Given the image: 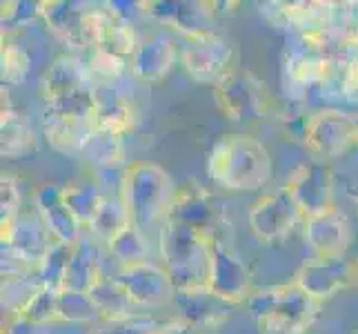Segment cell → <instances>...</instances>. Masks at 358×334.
Returning a JSON list of instances; mask_svg holds the SVG:
<instances>
[{"label":"cell","instance_id":"1","mask_svg":"<svg viewBox=\"0 0 358 334\" xmlns=\"http://www.w3.org/2000/svg\"><path fill=\"white\" fill-rule=\"evenodd\" d=\"M207 176L229 192H256L271 181L274 160L267 147L245 134L218 139L207 156Z\"/></svg>","mask_w":358,"mask_h":334},{"label":"cell","instance_id":"2","mask_svg":"<svg viewBox=\"0 0 358 334\" xmlns=\"http://www.w3.org/2000/svg\"><path fill=\"white\" fill-rule=\"evenodd\" d=\"M178 188L165 167L152 160H131L120 174V199L129 223L141 232L160 230L169 218Z\"/></svg>","mask_w":358,"mask_h":334},{"label":"cell","instance_id":"3","mask_svg":"<svg viewBox=\"0 0 358 334\" xmlns=\"http://www.w3.org/2000/svg\"><path fill=\"white\" fill-rule=\"evenodd\" d=\"M245 305L250 307L261 334H303L323 307L294 281L254 290Z\"/></svg>","mask_w":358,"mask_h":334},{"label":"cell","instance_id":"4","mask_svg":"<svg viewBox=\"0 0 358 334\" xmlns=\"http://www.w3.org/2000/svg\"><path fill=\"white\" fill-rule=\"evenodd\" d=\"M209 237L174 221H165L158 230V250L163 258V270L174 283L176 292L205 290L207 263H209Z\"/></svg>","mask_w":358,"mask_h":334},{"label":"cell","instance_id":"5","mask_svg":"<svg viewBox=\"0 0 358 334\" xmlns=\"http://www.w3.org/2000/svg\"><path fill=\"white\" fill-rule=\"evenodd\" d=\"M94 88L96 83L87 63L78 56H56L45 67L38 81V96L47 109L71 111V114H94Z\"/></svg>","mask_w":358,"mask_h":334},{"label":"cell","instance_id":"6","mask_svg":"<svg viewBox=\"0 0 358 334\" xmlns=\"http://www.w3.org/2000/svg\"><path fill=\"white\" fill-rule=\"evenodd\" d=\"M216 107L234 123L263 120L271 107L274 96L267 85L247 69H231L227 76L214 85Z\"/></svg>","mask_w":358,"mask_h":334},{"label":"cell","instance_id":"7","mask_svg":"<svg viewBox=\"0 0 358 334\" xmlns=\"http://www.w3.org/2000/svg\"><path fill=\"white\" fill-rule=\"evenodd\" d=\"M207 247H209V263H207L205 290L234 307L247 303V299L254 292V286H252V274L241 258V254L223 237H209Z\"/></svg>","mask_w":358,"mask_h":334},{"label":"cell","instance_id":"8","mask_svg":"<svg viewBox=\"0 0 358 334\" xmlns=\"http://www.w3.org/2000/svg\"><path fill=\"white\" fill-rule=\"evenodd\" d=\"M41 20L71 52H90L96 34V7L73 0H41Z\"/></svg>","mask_w":358,"mask_h":334},{"label":"cell","instance_id":"9","mask_svg":"<svg viewBox=\"0 0 358 334\" xmlns=\"http://www.w3.org/2000/svg\"><path fill=\"white\" fill-rule=\"evenodd\" d=\"M303 143L316 160L329 163L350 152L356 145V123L354 114L341 109H320L305 120Z\"/></svg>","mask_w":358,"mask_h":334},{"label":"cell","instance_id":"10","mask_svg":"<svg viewBox=\"0 0 358 334\" xmlns=\"http://www.w3.org/2000/svg\"><path fill=\"white\" fill-rule=\"evenodd\" d=\"M178 58L187 76L201 85H216L234 69V47L218 32L185 39Z\"/></svg>","mask_w":358,"mask_h":334},{"label":"cell","instance_id":"11","mask_svg":"<svg viewBox=\"0 0 358 334\" xmlns=\"http://www.w3.org/2000/svg\"><path fill=\"white\" fill-rule=\"evenodd\" d=\"M216 7L218 3H205V0H145V3H138V9L147 18L178 32L182 39L216 32Z\"/></svg>","mask_w":358,"mask_h":334},{"label":"cell","instance_id":"12","mask_svg":"<svg viewBox=\"0 0 358 334\" xmlns=\"http://www.w3.org/2000/svg\"><path fill=\"white\" fill-rule=\"evenodd\" d=\"M301 218V209L285 188L258 196L247 209V225L261 243H280L287 239Z\"/></svg>","mask_w":358,"mask_h":334},{"label":"cell","instance_id":"13","mask_svg":"<svg viewBox=\"0 0 358 334\" xmlns=\"http://www.w3.org/2000/svg\"><path fill=\"white\" fill-rule=\"evenodd\" d=\"M285 190L292 194L294 203L299 205L303 218L323 214L336 207L334 203V172L323 160H305L292 172L285 183Z\"/></svg>","mask_w":358,"mask_h":334},{"label":"cell","instance_id":"14","mask_svg":"<svg viewBox=\"0 0 358 334\" xmlns=\"http://www.w3.org/2000/svg\"><path fill=\"white\" fill-rule=\"evenodd\" d=\"M167 221L201 232L205 237H223L225 209L207 188L192 181L185 188H178Z\"/></svg>","mask_w":358,"mask_h":334},{"label":"cell","instance_id":"15","mask_svg":"<svg viewBox=\"0 0 358 334\" xmlns=\"http://www.w3.org/2000/svg\"><path fill=\"white\" fill-rule=\"evenodd\" d=\"M294 283L312 299L325 303L343 290L356 286V261L314 256L305 261L294 274Z\"/></svg>","mask_w":358,"mask_h":334},{"label":"cell","instance_id":"16","mask_svg":"<svg viewBox=\"0 0 358 334\" xmlns=\"http://www.w3.org/2000/svg\"><path fill=\"white\" fill-rule=\"evenodd\" d=\"M116 281L125 288L127 296L136 307H165L174 305L176 288L163 265L138 263L129 267H118Z\"/></svg>","mask_w":358,"mask_h":334},{"label":"cell","instance_id":"17","mask_svg":"<svg viewBox=\"0 0 358 334\" xmlns=\"http://www.w3.org/2000/svg\"><path fill=\"white\" fill-rule=\"evenodd\" d=\"M303 237L312 247L314 256L325 258H345L352 245V223L348 214L336 205L323 214L303 218Z\"/></svg>","mask_w":358,"mask_h":334},{"label":"cell","instance_id":"18","mask_svg":"<svg viewBox=\"0 0 358 334\" xmlns=\"http://www.w3.org/2000/svg\"><path fill=\"white\" fill-rule=\"evenodd\" d=\"M43 139L54 152L76 158L83 156L85 147L90 145L94 136V120L92 116L83 114H71V111H58V109H47L41 120Z\"/></svg>","mask_w":358,"mask_h":334},{"label":"cell","instance_id":"19","mask_svg":"<svg viewBox=\"0 0 358 334\" xmlns=\"http://www.w3.org/2000/svg\"><path fill=\"white\" fill-rule=\"evenodd\" d=\"M0 239H3V250H9L34 267H38L43 256L54 243L41 216L36 212H24V209L14 223L0 228Z\"/></svg>","mask_w":358,"mask_h":334},{"label":"cell","instance_id":"20","mask_svg":"<svg viewBox=\"0 0 358 334\" xmlns=\"http://www.w3.org/2000/svg\"><path fill=\"white\" fill-rule=\"evenodd\" d=\"M136 107L134 101L122 92L116 83H96L94 88V130L114 134L125 139L136 127Z\"/></svg>","mask_w":358,"mask_h":334},{"label":"cell","instance_id":"21","mask_svg":"<svg viewBox=\"0 0 358 334\" xmlns=\"http://www.w3.org/2000/svg\"><path fill=\"white\" fill-rule=\"evenodd\" d=\"M63 185L56 183H43L31 194V207L41 216L45 228L52 234V239L65 245H76L80 241V225L71 216L67 205L63 203Z\"/></svg>","mask_w":358,"mask_h":334},{"label":"cell","instance_id":"22","mask_svg":"<svg viewBox=\"0 0 358 334\" xmlns=\"http://www.w3.org/2000/svg\"><path fill=\"white\" fill-rule=\"evenodd\" d=\"M178 56L180 54L176 52L174 41L165 32H154L141 39L134 56L129 58V74L136 81L150 85L160 83L171 71Z\"/></svg>","mask_w":358,"mask_h":334},{"label":"cell","instance_id":"23","mask_svg":"<svg viewBox=\"0 0 358 334\" xmlns=\"http://www.w3.org/2000/svg\"><path fill=\"white\" fill-rule=\"evenodd\" d=\"M287 78L301 88H318L327 85L336 76V58L325 49L312 45H296L285 54Z\"/></svg>","mask_w":358,"mask_h":334},{"label":"cell","instance_id":"24","mask_svg":"<svg viewBox=\"0 0 358 334\" xmlns=\"http://www.w3.org/2000/svg\"><path fill=\"white\" fill-rule=\"evenodd\" d=\"M141 39L134 32V25L127 16L112 7V3H105L103 7H96V34L94 47L105 49V52L129 60L138 47Z\"/></svg>","mask_w":358,"mask_h":334},{"label":"cell","instance_id":"25","mask_svg":"<svg viewBox=\"0 0 358 334\" xmlns=\"http://www.w3.org/2000/svg\"><path fill=\"white\" fill-rule=\"evenodd\" d=\"M174 307L182 323L192 326L194 330H209L216 328L231 316L234 305L216 299L207 290H192V292H176Z\"/></svg>","mask_w":358,"mask_h":334},{"label":"cell","instance_id":"26","mask_svg":"<svg viewBox=\"0 0 358 334\" xmlns=\"http://www.w3.org/2000/svg\"><path fill=\"white\" fill-rule=\"evenodd\" d=\"M103 277V250L101 243L92 237H80V241L71 247V258L67 265V274L60 290L90 292L96 281Z\"/></svg>","mask_w":358,"mask_h":334},{"label":"cell","instance_id":"27","mask_svg":"<svg viewBox=\"0 0 358 334\" xmlns=\"http://www.w3.org/2000/svg\"><path fill=\"white\" fill-rule=\"evenodd\" d=\"M0 132H3V158H29L38 150V134H36L29 116L14 107L3 98V118H0Z\"/></svg>","mask_w":358,"mask_h":334},{"label":"cell","instance_id":"28","mask_svg":"<svg viewBox=\"0 0 358 334\" xmlns=\"http://www.w3.org/2000/svg\"><path fill=\"white\" fill-rule=\"evenodd\" d=\"M63 203L67 205V209L71 212V216L78 221L80 228H87L94 223V218L98 216L105 201V192L101 185L96 183H83V181H69L63 185Z\"/></svg>","mask_w":358,"mask_h":334},{"label":"cell","instance_id":"29","mask_svg":"<svg viewBox=\"0 0 358 334\" xmlns=\"http://www.w3.org/2000/svg\"><path fill=\"white\" fill-rule=\"evenodd\" d=\"M87 294L92 296L98 312H101V321H116V319H127L138 314L136 312L138 307L131 303L125 288L116 281V277L103 274Z\"/></svg>","mask_w":358,"mask_h":334},{"label":"cell","instance_id":"30","mask_svg":"<svg viewBox=\"0 0 358 334\" xmlns=\"http://www.w3.org/2000/svg\"><path fill=\"white\" fill-rule=\"evenodd\" d=\"M107 250L116 258L118 267L150 263V239L134 225H127L114 241H109Z\"/></svg>","mask_w":358,"mask_h":334},{"label":"cell","instance_id":"31","mask_svg":"<svg viewBox=\"0 0 358 334\" xmlns=\"http://www.w3.org/2000/svg\"><path fill=\"white\" fill-rule=\"evenodd\" d=\"M127 225H131V223H129L125 205H122L120 194H114V196L107 194L101 212H98V216L90 225V232L94 234V239L109 243V241H114Z\"/></svg>","mask_w":358,"mask_h":334},{"label":"cell","instance_id":"32","mask_svg":"<svg viewBox=\"0 0 358 334\" xmlns=\"http://www.w3.org/2000/svg\"><path fill=\"white\" fill-rule=\"evenodd\" d=\"M58 292L60 290L38 286L29 299L20 305V310H16V314H20L24 321H29L34 326H43V328L60 323L58 321Z\"/></svg>","mask_w":358,"mask_h":334},{"label":"cell","instance_id":"33","mask_svg":"<svg viewBox=\"0 0 358 334\" xmlns=\"http://www.w3.org/2000/svg\"><path fill=\"white\" fill-rule=\"evenodd\" d=\"M58 321L60 323H101V312L87 292L60 290L58 292Z\"/></svg>","mask_w":358,"mask_h":334},{"label":"cell","instance_id":"34","mask_svg":"<svg viewBox=\"0 0 358 334\" xmlns=\"http://www.w3.org/2000/svg\"><path fill=\"white\" fill-rule=\"evenodd\" d=\"M71 247L73 245H65L58 241L52 243V247H49L47 254L43 256V261L36 267V283H38V286L54 288V290L63 288L67 265L71 258Z\"/></svg>","mask_w":358,"mask_h":334},{"label":"cell","instance_id":"35","mask_svg":"<svg viewBox=\"0 0 358 334\" xmlns=\"http://www.w3.org/2000/svg\"><path fill=\"white\" fill-rule=\"evenodd\" d=\"M3 85H22L31 71V56L27 47L14 41V36H3Z\"/></svg>","mask_w":358,"mask_h":334},{"label":"cell","instance_id":"36","mask_svg":"<svg viewBox=\"0 0 358 334\" xmlns=\"http://www.w3.org/2000/svg\"><path fill=\"white\" fill-rule=\"evenodd\" d=\"M83 158H87L92 165L98 167H107L112 169L120 165L125 160V147H122V139L114 134H105V132H94L90 145L85 147Z\"/></svg>","mask_w":358,"mask_h":334},{"label":"cell","instance_id":"37","mask_svg":"<svg viewBox=\"0 0 358 334\" xmlns=\"http://www.w3.org/2000/svg\"><path fill=\"white\" fill-rule=\"evenodd\" d=\"M41 18V3L34 0H7L0 11V25H3V36H14L24 29L27 25Z\"/></svg>","mask_w":358,"mask_h":334},{"label":"cell","instance_id":"38","mask_svg":"<svg viewBox=\"0 0 358 334\" xmlns=\"http://www.w3.org/2000/svg\"><path fill=\"white\" fill-rule=\"evenodd\" d=\"M87 67H90L94 83H116L122 74H125V69H129V60L109 54L105 49L92 47Z\"/></svg>","mask_w":358,"mask_h":334},{"label":"cell","instance_id":"39","mask_svg":"<svg viewBox=\"0 0 358 334\" xmlns=\"http://www.w3.org/2000/svg\"><path fill=\"white\" fill-rule=\"evenodd\" d=\"M165 323L152 319V316H143V314H134L127 319H116V321H101L90 334H160Z\"/></svg>","mask_w":358,"mask_h":334},{"label":"cell","instance_id":"40","mask_svg":"<svg viewBox=\"0 0 358 334\" xmlns=\"http://www.w3.org/2000/svg\"><path fill=\"white\" fill-rule=\"evenodd\" d=\"M331 32L345 47H358V3H334Z\"/></svg>","mask_w":358,"mask_h":334},{"label":"cell","instance_id":"41","mask_svg":"<svg viewBox=\"0 0 358 334\" xmlns=\"http://www.w3.org/2000/svg\"><path fill=\"white\" fill-rule=\"evenodd\" d=\"M22 212V190L11 174H3L0 181V228L14 223Z\"/></svg>","mask_w":358,"mask_h":334},{"label":"cell","instance_id":"42","mask_svg":"<svg viewBox=\"0 0 358 334\" xmlns=\"http://www.w3.org/2000/svg\"><path fill=\"white\" fill-rule=\"evenodd\" d=\"M341 94L352 103H358V56H352L341 76Z\"/></svg>","mask_w":358,"mask_h":334},{"label":"cell","instance_id":"43","mask_svg":"<svg viewBox=\"0 0 358 334\" xmlns=\"http://www.w3.org/2000/svg\"><path fill=\"white\" fill-rule=\"evenodd\" d=\"M3 334H47V328L34 326L29 321H24L20 314L11 312V314H7L5 323H3Z\"/></svg>","mask_w":358,"mask_h":334},{"label":"cell","instance_id":"44","mask_svg":"<svg viewBox=\"0 0 358 334\" xmlns=\"http://www.w3.org/2000/svg\"><path fill=\"white\" fill-rule=\"evenodd\" d=\"M160 334H199V330H194L192 326L182 323L180 319H174V321H167L160 330Z\"/></svg>","mask_w":358,"mask_h":334},{"label":"cell","instance_id":"45","mask_svg":"<svg viewBox=\"0 0 358 334\" xmlns=\"http://www.w3.org/2000/svg\"><path fill=\"white\" fill-rule=\"evenodd\" d=\"M348 194H350V199L358 205V179L350 185V190H348Z\"/></svg>","mask_w":358,"mask_h":334},{"label":"cell","instance_id":"46","mask_svg":"<svg viewBox=\"0 0 358 334\" xmlns=\"http://www.w3.org/2000/svg\"><path fill=\"white\" fill-rule=\"evenodd\" d=\"M354 123H356V145H358V114H354Z\"/></svg>","mask_w":358,"mask_h":334},{"label":"cell","instance_id":"47","mask_svg":"<svg viewBox=\"0 0 358 334\" xmlns=\"http://www.w3.org/2000/svg\"><path fill=\"white\" fill-rule=\"evenodd\" d=\"M356 286H358V261H356Z\"/></svg>","mask_w":358,"mask_h":334}]
</instances>
